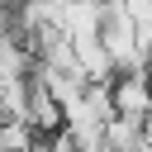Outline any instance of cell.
Instances as JSON below:
<instances>
[{
  "label": "cell",
  "instance_id": "1",
  "mask_svg": "<svg viewBox=\"0 0 152 152\" xmlns=\"http://www.w3.org/2000/svg\"><path fill=\"white\" fill-rule=\"evenodd\" d=\"M109 95H114V114L138 119V124L152 119V76H147L142 66H124V71H114Z\"/></svg>",
  "mask_w": 152,
  "mask_h": 152
}]
</instances>
